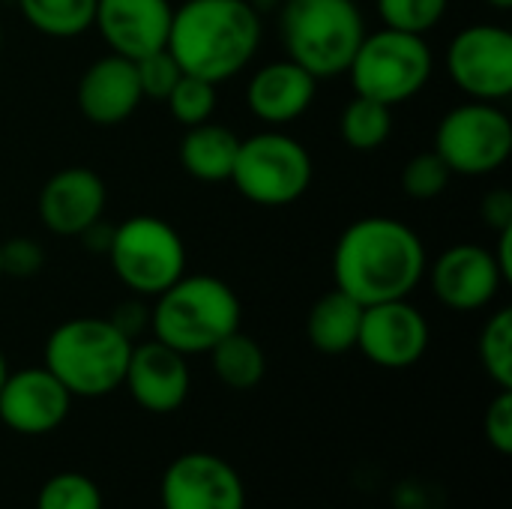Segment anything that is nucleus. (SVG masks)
<instances>
[{
    "mask_svg": "<svg viewBox=\"0 0 512 509\" xmlns=\"http://www.w3.org/2000/svg\"><path fill=\"white\" fill-rule=\"evenodd\" d=\"M429 255L423 237L390 216L351 222L333 249V282L363 306L405 300L426 279Z\"/></svg>",
    "mask_w": 512,
    "mask_h": 509,
    "instance_id": "f257e3e1",
    "label": "nucleus"
},
{
    "mask_svg": "<svg viewBox=\"0 0 512 509\" xmlns=\"http://www.w3.org/2000/svg\"><path fill=\"white\" fill-rule=\"evenodd\" d=\"M264 27L246 0H183L174 6L168 51L183 75L222 84L258 54Z\"/></svg>",
    "mask_w": 512,
    "mask_h": 509,
    "instance_id": "f03ea898",
    "label": "nucleus"
},
{
    "mask_svg": "<svg viewBox=\"0 0 512 509\" xmlns=\"http://www.w3.org/2000/svg\"><path fill=\"white\" fill-rule=\"evenodd\" d=\"M150 330L153 339L180 351L183 357L207 354L216 342L240 330V300L219 276H180L171 288L153 297Z\"/></svg>",
    "mask_w": 512,
    "mask_h": 509,
    "instance_id": "7ed1b4c3",
    "label": "nucleus"
},
{
    "mask_svg": "<svg viewBox=\"0 0 512 509\" xmlns=\"http://www.w3.org/2000/svg\"><path fill=\"white\" fill-rule=\"evenodd\" d=\"M279 36L288 60L318 81H330L348 72L366 21L357 0H282Z\"/></svg>",
    "mask_w": 512,
    "mask_h": 509,
    "instance_id": "20e7f679",
    "label": "nucleus"
},
{
    "mask_svg": "<svg viewBox=\"0 0 512 509\" xmlns=\"http://www.w3.org/2000/svg\"><path fill=\"white\" fill-rule=\"evenodd\" d=\"M132 345L135 342L108 318H72L51 330L45 342V369L72 393V399H99L123 387Z\"/></svg>",
    "mask_w": 512,
    "mask_h": 509,
    "instance_id": "39448f33",
    "label": "nucleus"
},
{
    "mask_svg": "<svg viewBox=\"0 0 512 509\" xmlns=\"http://www.w3.org/2000/svg\"><path fill=\"white\" fill-rule=\"evenodd\" d=\"M432 69L435 57L426 36L393 27H381L375 33L366 30L360 48L348 63L354 93L390 108L414 99L429 84Z\"/></svg>",
    "mask_w": 512,
    "mask_h": 509,
    "instance_id": "423d86ee",
    "label": "nucleus"
},
{
    "mask_svg": "<svg viewBox=\"0 0 512 509\" xmlns=\"http://www.w3.org/2000/svg\"><path fill=\"white\" fill-rule=\"evenodd\" d=\"M312 174L309 150L297 138L270 129L240 138L231 183L249 204L288 207L309 192Z\"/></svg>",
    "mask_w": 512,
    "mask_h": 509,
    "instance_id": "0eeeda50",
    "label": "nucleus"
},
{
    "mask_svg": "<svg viewBox=\"0 0 512 509\" xmlns=\"http://www.w3.org/2000/svg\"><path fill=\"white\" fill-rule=\"evenodd\" d=\"M108 261L117 279L138 297H159L186 273V243L159 216H132L114 228Z\"/></svg>",
    "mask_w": 512,
    "mask_h": 509,
    "instance_id": "6e6552de",
    "label": "nucleus"
},
{
    "mask_svg": "<svg viewBox=\"0 0 512 509\" xmlns=\"http://www.w3.org/2000/svg\"><path fill=\"white\" fill-rule=\"evenodd\" d=\"M435 153L453 174L486 177L512 156V120L498 102H462L435 129Z\"/></svg>",
    "mask_w": 512,
    "mask_h": 509,
    "instance_id": "1a4fd4ad",
    "label": "nucleus"
},
{
    "mask_svg": "<svg viewBox=\"0 0 512 509\" xmlns=\"http://www.w3.org/2000/svg\"><path fill=\"white\" fill-rule=\"evenodd\" d=\"M447 75L471 99L501 102L512 93V33L501 24H471L447 45Z\"/></svg>",
    "mask_w": 512,
    "mask_h": 509,
    "instance_id": "9d476101",
    "label": "nucleus"
},
{
    "mask_svg": "<svg viewBox=\"0 0 512 509\" xmlns=\"http://www.w3.org/2000/svg\"><path fill=\"white\" fill-rule=\"evenodd\" d=\"M429 321L405 300L363 306L357 351L381 369H411L429 351Z\"/></svg>",
    "mask_w": 512,
    "mask_h": 509,
    "instance_id": "9b49d317",
    "label": "nucleus"
},
{
    "mask_svg": "<svg viewBox=\"0 0 512 509\" xmlns=\"http://www.w3.org/2000/svg\"><path fill=\"white\" fill-rule=\"evenodd\" d=\"M432 294L453 312H477L495 303L507 282L492 249L477 243H456L426 267Z\"/></svg>",
    "mask_w": 512,
    "mask_h": 509,
    "instance_id": "f8f14e48",
    "label": "nucleus"
},
{
    "mask_svg": "<svg viewBox=\"0 0 512 509\" xmlns=\"http://www.w3.org/2000/svg\"><path fill=\"white\" fill-rule=\"evenodd\" d=\"M162 509H246V489L225 459L183 453L162 474Z\"/></svg>",
    "mask_w": 512,
    "mask_h": 509,
    "instance_id": "ddd939ff",
    "label": "nucleus"
},
{
    "mask_svg": "<svg viewBox=\"0 0 512 509\" xmlns=\"http://www.w3.org/2000/svg\"><path fill=\"white\" fill-rule=\"evenodd\" d=\"M72 408V393L45 369L9 372L0 387V423L18 435H48L63 426Z\"/></svg>",
    "mask_w": 512,
    "mask_h": 509,
    "instance_id": "4468645a",
    "label": "nucleus"
},
{
    "mask_svg": "<svg viewBox=\"0 0 512 509\" xmlns=\"http://www.w3.org/2000/svg\"><path fill=\"white\" fill-rule=\"evenodd\" d=\"M171 0H96L93 27L111 54L138 60L168 45Z\"/></svg>",
    "mask_w": 512,
    "mask_h": 509,
    "instance_id": "2eb2a0df",
    "label": "nucleus"
},
{
    "mask_svg": "<svg viewBox=\"0 0 512 509\" xmlns=\"http://www.w3.org/2000/svg\"><path fill=\"white\" fill-rule=\"evenodd\" d=\"M108 189L102 177L84 165L51 174L39 192V219L57 237H78L96 219H102Z\"/></svg>",
    "mask_w": 512,
    "mask_h": 509,
    "instance_id": "dca6fc26",
    "label": "nucleus"
},
{
    "mask_svg": "<svg viewBox=\"0 0 512 509\" xmlns=\"http://www.w3.org/2000/svg\"><path fill=\"white\" fill-rule=\"evenodd\" d=\"M123 387L129 390V396L135 399L138 408H144L150 414H171V411L183 408L189 387H192L186 357L180 351L162 345L159 339L132 345Z\"/></svg>",
    "mask_w": 512,
    "mask_h": 509,
    "instance_id": "f3484780",
    "label": "nucleus"
},
{
    "mask_svg": "<svg viewBox=\"0 0 512 509\" xmlns=\"http://www.w3.org/2000/svg\"><path fill=\"white\" fill-rule=\"evenodd\" d=\"M78 111L93 126H120L144 102L135 60L120 54H105L84 69L75 90Z\"/></svg>",
    "mask_w": 512,
    "mask_h": 509,
    "instance_id": "a211bd4d",
    "label": "nucleus"
},
{
    "mask_svg": "<svg viewBox=\"0 0 512 509\" xmlns=\"http://www.w3.org/2000/svg\"><path fill=\"white\" fill-rule=\"evenodd\" d=\"M315 90H318V78L285 57L261 66L249 78L246 105L258 120L270 126H285L309 111V105L315 102Z\"/></svg>",
    "mask_w": 512,
    "mask_h": 509,
    "instance_id": "6ab92c4d",
    "label": "nucleus"
},
{
    "mask_svg": "<svg viewBox=\"0 0 512 509\" xmlns=\"http://www.w3.org/2000/svg\"><path fill=\"white\" fill-rule=\"evenodd\" d=\"M360 321H363V303L333 288L324 297H318L309 309V318H306L309 345L327 357L348 354L357 348Z\"/></svg>",
    "mask_w": 512,
    "mask_h": 509,
    "instance_id": "aec40b11",
    "label": "nucleus"
},
{
    "mask_svg": "<svg viewBox=\"0 0 512 509\" xmlns=\"http://www.w3.org/2000/svg\"><path fill=\"white\" fill-rule=\"evenodd\" d=\"M240 138L219 123L189 126L180 141V165L192 180L201 183H225L231 180Z\"/></svg>",
    "mask_w": 512,
    "mask_h": 509,
    "instance_id": "412c9836",
    "label": "nucleus"
},
{
    "mask_svg": "<svg viewBox=\"0 0 512 509\" xmlns=\"http://www.w3.org/2000/svg\"><path fill=\"white\" fill-rule=\"evenodd\" d=\"M207 354H210V366L216 378L231 390H252L264 381V372H267L264 348L240 330L216 342Z\"/></svg>",
    "mask_w": 512,
    "mask_h": 509,
    "instance_id": "4be33fe9",
    "label": "nucleus"
},
{
    "mask_svg": "<svg viewBox=\"0 0 512 509\" xmlns=\"http://www.w3.org/2000/svg\"><path fill=\"white\" fill-rule=\"evenodd\" d=\"M24 21L51 39H75L93 27L96 0H18Z\"/></svg>",
    "mask_w": 512,
    "mask_h": 509,
    "instance_id": "5701e85b",
    "label": "nucleus"
},
{
    "mask_svg": "<svg viewBox=\"0 0 512 509\" xmlns=\"http://www.w3.org/2000/svg\"><path fill=\"white\" fill-rule=\"evenodd\" d=\"M339 135L357 153H372L393 135V108L366 96H354L339 114Z\"/></svg>",
    "mask_w": 512,
    "mask_h": 509,
    "instance_id": "b1692460",
    "label": "nucleus"
},
{
    "mask_svg": "<svg viewBox=\"0 0 512 509\" xmlns=\"http://www.w3.org/2000/svg\"><path fill=\"white\" fill-rule=\"evenodd\" d=\"M477 354L480 363L486 369V375L501 387L512 390V312L510 309H498L477 342Z\"/></svg>",
    "mask_w": 512,
    "mask_h": 509,
    "instance_id": "393cba45",
    "label": "nucleus"
},
{
    "mask_svg": "<svg viewBox=\"0 0 512 509\" xmlns=\"http://www.w3.org/2000/svg\"><path fill=\"white\" fill-rule=\"evenodd\" d=\"M36 509H102V492L90 477L63 471L45 480L36 495Z\"/></svg>",
    "mask_w": 512,
    "mask_h": 509,
    "instance_id": "a878e982",
    "label": "nucleus"
},
{
    "mask_svg": "<svg viewBox=\"0 0 512 509\" xmlns=\"http://www.w3.org/2000/svg\"><path fill=\"white\" fill-rule=\"evenodd\" d=\"M375 6L384 27L426 36L444 21L450 0H375Z\"/></svg>",
    "mask_w": 512,
    "mask_h": 509,
    "instance_id": "bb28decb",
    "label": "nucleus"
},
{
    "mask_svg": "<svg viewBox=\"0 0 512 509\" xmlns=\"http://www.w3.org/2000/svg\"><path fill=\"white\" fill-rule=\"evenodd\" d=\"M165 105H168L171 117L177 123H183L186 129L207 123L216 111V84L195 78V75H180V81L171 87Z\"/></svg>",
    "mask_w": 512,
    "mask_h": 509,
    "instance_id": "cd10ccee",
    "label": "nucleus"
},
{
    "mask_svg": "<svg viewBox=\"0 0 512 509\" xmlns=\"http://www.w3.org/2000/svg\"><path fill=\"white\" fill-rule=\"evenodd\" d=\"M450 177H453V171L435 150L417 153L402 168V192L411 201H435L450 186Z\"/></svg>",
    "mask_w": 512,
    "mask_h": 509,
    "instance_id": "c85d7f7f",
    "label": "nucleus"
},
{
    "mask_svg": "<svg viewBox=\"0 0 512 509\" xmlns=\"http://www.w3.org/2000/svg\"><path fill=\"white\" fill-rule=\"evenodd\" d=\"M135 72H138V84H141L144 99H159V102L168 99L171 87H174V84L180 81V75H183L180 66H177V60L171 57L168 48L153 51V54H147V57H138V60H135Z\"/></svg>",
    "mask_w": 512,
    "mask_h": 509,
    "instance_id": "c756f323",
    "label": "nucleus"
},
{
    "mask_svg": "<svg viewBox=\"0 0 512 509\" xmlns=\"http://www.w3.org/2000/svg\"><path fill=\"white\" fill-rule=\"evenodd\" d=\"M0 264H3V276L33 279L45 267V249L33 237H12L0 243Z\"/></svg>",
    "mask_w": 512,
    "mask_h": 509,
    "instance_id": "7c9ffc66",
    "label": "nucleus"
},
{
    "mask_svg": "<svg viewBox=\"0 0 512 509\" xmlns=\"http://www.w3.org/2000/svg\"><path fill=\"white\" fill-rule=\"evenodd\" d=\"M483 432H486V441H489L501 456H510L512 453V390H501V393L492 399V405L486 408Z\"/></svg>",
    "mask_w": 512,
    "mask_h": 509,
    "instance_id": "2f4dec72",
    "label": "nucleus"
},
{
    "mask_svg": "<svg viewBox=\"0 0 512 509\" xmlns=\"http://www.w3.org/2000/svg\"><path fill=\"white\" fill-rule=\"evenodd\" d=\"M480 219L495 234L504 228H512V189H507V186L489 189L480 201Z\"/></svg>",
    "mask_w": 512,
    "mask_h": 509,
    "instance_id": "473e14b6",
    "label": "nucleus"
},
{
    "mask_svg": "<svg viewBox=\"0 0 512 509\" xmlns=\"http://www.w3.org/2000/svg\"><path fill=\"white\" fill-rule=\"evenodd\" d=\"M126 339H138L147 327H150V309L135 297V300H123L114 312H111V318H108Z\"/></svg>",
    "mask_w": 512,
    "mask_h": 509,
    "instance_id": "72a5a7b5",
    "label": "nucleus"
},
{
    "mask_svg": "<svg viewBox=\"0 0 512 509\" xmlns=\"http://www.w3.org/2000/svg\"><path fill=\"white\" fill-rule=\"evenodd\" d=\"M78 237L84 240V246H87L90 252H99V255H105V252H108V246H111L114 228H108V225H102V219H96V222H93L90 228H84Z\"/></svg>",
    "mask_w": 512,
    "mask_h": 509,
    "instance_id": "f704fd0d",
    "label": "nucleus"
},
{
    "mask_svg": "<svg viewBox=\"0 0 512 509\" xmlns=\"http://www.w3.org/2000/svg\"><path fill=\"white\" fill-rule=\"evenodd\" d=\"M492 255H495V261H498V267H501L504 279L510 282L512 279V228L498 231V249H492Z\"/></svg>",
    "mask_w": 512,
    "mask_h": 509,
    "instance_id": "c9c22d12",
    "label": "nucleus"
},
{
    "mask_svg": "<svg viewBox=\"0 0 512 509\" xmlns=\"http://www.w3.org/2000/svg\"><path fill=\"white\" fill-rule=\"evenodd\" d=\"M258 15H267V12H279V6H282V0H246Z\"/></svg>",
    "mask_w": 512,
    "mask_h": 509,
    "instance_id": "e433bc0d",
    "label": "nucleus"
},
{
    "mask_svg": "<svg viewBox=\"0 0 512 509\" xmlns=\"http://www.w3.org/2000/svg\"><path fill=\"white\" fill-rule=\"evenodd\" d=\"M6 375H9V366H6V357H3V351H0V387H3V381H6Z\"/></svg>",
    "mask_w": 512,
    "mask_h": 509,
    "instance_id": "4c0bfd02",
    "label": "nucleus"
},
{
    "mask_svg": "<svg viewBox=\"0 0 512 509\" xmlns=\"http://www.w3.org/2000/svg\"><path fill=\"white\" fill-rule=\"evenodd\" d=\"M489 6H495V9H510L512 0H486Z\"/></svg>",
    "mask_w": 512,
    "mask_h": 509,
    "instance_id": "58836bf2",
    "label": "nucleus"
},
{
    "mask_svg": "<svg viewBox=\"0 0 512 509\" xmlns=\"http://www.w3.org/2000/svg\"><path fill=\"white\" fill-rule=\"evenodd\" d=\"M0 48H3V27H0Z\"/></svg>",
    "mask_w": 512,
    "mask_h": 509,
    "instance_id": "ea45409f",
    "label": "nucleus"
},
{
    "mask_svg": "<svg viewBox=\"0 0 512 509\" xmlns=\"http://www.w3.org/2000/svg\"><path fill=\"white\" fill-rule=\"evenodd\" d=\"M0 279H3V264H0Z\"/></svg>",
    "mask_w": 512,
    "mask_h": 509,
    "instance_id": "a19ab883",
    "label": "nucleus"
}]
</instances>
